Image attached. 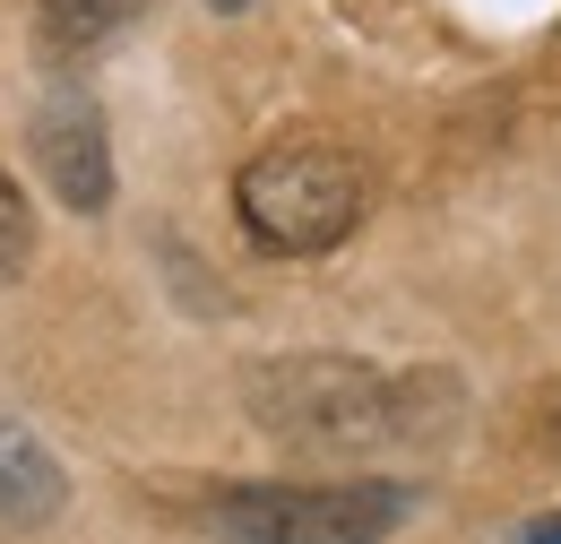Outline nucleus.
Wrapping results in <instances>:
<instances>
[{
    "mask_svg": "<svg viewBox=\"0 0 561 544\" xmlns=\"http://www.w3.org/2000/svg\"><path fill=\"white\" fill-rule=\"evenodd\" d=\"M518 544H561V519H527V528H518Z\"/></svg>",
    "mask_w": 561,
    "mask_h": 544,
    "instance_id": "nucleus-8",
    "label": "nucleus"
},
{
    "mask_svg": "<svg viewBox=\"0 0 561 544\" xmlns=\"http://www.w3.org/2000/svg\"><path fill=\"white\" fill-rule=\"evenodd\" d=\"M363 165L346 147H320V138H294L268 147L233 173V216L260 251L277 260H311V251H337L354 225H363Z\"/></svg>",
    "mask_w": 561,
    "mask_h": 544,
    "instance_id": "nucleus-2",
    "label": "nucleus"
},
{
    "mask_svg": "<svg viewBox=\"0 0 561 544\" xmlns=\"http://www.w3.org/2000/svg\"><path fill=\"white\" fill-rule=\"evenodd\" d=\"M407 484H242L216 492L208 528L225 544H389L407 528Z\"/></svg>",
    "mask_w": 561,
    "mask_h": 544,
    "instance_id": "nucleus-3",
    "label": "nucleus"
},
{
    "mask_svg": "<svg viewBox=\"0 0 561 544\" xmlns=\"http://www.w3.org/2000/svg\"><path fill=\"white\" fill-rule=\"evenodd\" d=\"M242 407L285 450L371 458V450H398V441H440L458 389L440 372H380L363 354H277L242 381Z\"/></svg>",
    "mask_w": 561,
    "mask_h": 544,
    "instance_id": "nucleus-1",
    "label": "nucleus"
},
{
    "mask_svg": "<svg viewBox=\"0 0 561 544\" xmlns=\"http://www.w3.org/2000/svg\"><path fill=\"white\" fill-rule=\"evenodd\" d=\"M61 510H70V476H61V458L44 450L35 423L0 415V536H44Z\"/></svg>",
    "mask_w": 561,
    "mask_h": 544,
    "instance_id": "nucleus-5",
    "label": "nucleus"
},
{
    "mask_svg": "<svg viewBox=\"0 0 561 544\" xmlns=\"http://www.w3.org/2000/svg\"><path fill=\"white\" fill-rule=\"evenodd\" d=\"M216 18H242V9H260V0H208Z\"/></svg>",
    "mask_w": 561,
    "mask_h": 544,
    "instance_id": "nucleus-9",
    "label": "nucleus"
},
{
    "mask_svg": "<svg viewBox=\"0 0 561 544\" xmlns=\"http://www.w3.org/2000/svg\"><path fill=\"white\" fill-rule=\"evenodd\" d=\"M147 18V0H35V35H44V53H104L113 35H130Z\"/></svg>",
    "mask_w": 561,
    "mask_h": 544,
    "instance_id": "nucleus-6",
    "label": "nucleus"
},
{
    "mask_svg": "<svg viewBox=\"0 0 561 544\" xmlns=\"http://www.w3.org/2000/svg\"><path fill=\"white\" fill-rule=\"evenodd\" d=\"M26 138H35V165H44V182L61 191L70 216L113 207V131H104V104L87 87H44Z\"/></svg>",
    "mask_w": 561,
    "mask_h": 544,
    "instance_id": "nucleus-4",
    "label": "nucleus"
},
{
    "mask_svg": "<svg viewBox=\"0 0 561 544\" xmlns=\"http://www.w3.org/2000/svg\"><path fill=\"white\" fill-rule=\"evenodd\" d=\"M26 269H35V207H26V191L0 173V285H18Z\"/></svg>",
    "mask_w": 561,
    "mask_h": 544,
    "instance_id": "nucleus-7",
    "label": "nucleus"
},
{
    "mask_svg": "<svg viewBox=\"0 0 561 544\" xmlns=\"http://www.w3.org/2000/svg\"><path fill=\"white\" fill-rule=\"evenodd\" d=\"M553 450H561V423H553Z\"/></svg>",
    "mask_w": 561,
    "mask_h": 544,
    "instance_id": "nucleus-10",
    "label": "nucleus"
}]
</instances>
